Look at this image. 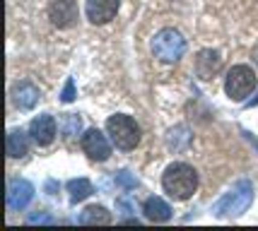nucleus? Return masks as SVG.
Segmentation results:
<instances>
[{
  "mask_svg": "<svg viewBox=\"0 0 258 231\" xmlns=\"http://www.w3.org/2000/svg\"><path fill=\"white\" fill-rule=\"evenodd\" d=\"M75 82H73V77H68V82H66V87H63V94H60V101L63 104H73L75 101Z\"/></svg>",
  "mask_w": 258,
  "mask_h": 231,
  "instance_id": "aec40b11",
  "label": "nucleus"
},
{
  "mask_svg": "<svg viewBox=\"0 0 258 231\" xmlns=\"http://www.w3.org/2000/svg\"><path fill=\"white\" fill-rule=\"evenodd\" d=\"M253 58H256V63H258V48H256V51H253Z\"/></svg>",
  "mask_w": 258,
  "mask_h": 231,
  "instance_id": "5701e85b",
  "label": "nucleus"
},
{
  "mask_svg": "<svg viewBox=\"0 0 258 231\" xmlns=\"http://www.w3.org/2000/svg\"><path fill=\"white\" fill-rule=\"evenodd\" d=\"M220 67H222V58H220L217 51H210V48H208V51H201L198 58H196V72H198V77H203V80H210L213 75H217Z\"/></svg>",
  "mask_w": 258,
  "mask_h": 231,
  "instance_id": "f8f14e48",
  "label": "nucleus"
},
{
  "mask_svg": "<svg viewBox=\"0 0 258 231\" xmlns=\"http://www.w3.org/2000/svg\"><path fill=\"white\" fill-rule=\"evenodd\" d=\"M251 200H253V186H251V181H236L234 186L213 205V214L220 217V219L239 217V214H244L248 209Z\"/></svg>",
  "mask_w": 258,
  "mask_h": 231,
  "instance_id": "f03ea898",
  "label": "nucleus"
},
{
  "mask_svg": "<svg viewBox=\"0 0 258 231\" xmlns=\"http://www.w3.org/2000/svg\"><path fill=\"white\" fill-rule=\"evenodd\" d=\"M256 87H258L256 72H253L248 65H234L229 72H227L225 92H227V97H229V99L244 101Z\"/></svg>",
  "mask_w": 258,
  "mask_h": 231,
  "instance_id": "39448f33",
  "label": "nucleus"
},
{
  "mask_svg": "<svg viewBox=\"0 0 258 231\" xmlns=\"http://www.w3.org/2000/svg\"><path fill=\"white\" fill-rule=\"evenodd\" d=\"M118 0H87L85 12H87V20L92 24H106L109 20L116 17L118 12Z\"/></svg>",
  "mask_w": 258,
  "mask_h": 231,
  "instance_id": "9d476101",
  "label": "nucleus"
},
{
  "mask_svg": "<svg viewBox=\"0 0 258 231\" xmlns=\"http://www.w3.org/2000/svg\"><path fill=\"white\" fill-rule=\"evenodd\" d=\"M162 188L167 190L174 200H188L198 188V174L188 164H169L164 176H162Z\"/></svg>",
  "mask_w": 258,
  "mask_h": 231,
  "instance_id": "f257e3e1",
  "label": "nucleus"
},
{
  "mask_svg": "<svg viewBox=\"0 0 258 231\" xmlns=\"http://www.w3.org/2000/svg\"><path fill=\"white\" fill-rule=\"evenodd\" d=\"M80 224L94 226V224H111V212L101 205H90L87 209L80 212Z\"/></svg>",
  "mask_w": 258,
  "mask_h": 231,
  "instance_id": "2eb2a0df",
  "label": "nucleus"
},
{
  "mask_svg": "<svg viewBox=\"0 0 258 231\" xmlns=\"http://www.w3.org/2000/svg\"><path fill=\"white\" fill-rule=\"evenodd\" d=\"M5 149H8V157L10 159H22L24 154L29 152V140H27V135L22 130H10L8 132V144H5Z\"/></svg>",
  "mask_w": 258,
  "mask_h": 231,
  "instance_id": "4468645a",
  "label": "nucleus"
},
{
  "mask_svg": "<svg viewBox=\"0 0 258 231\" xmlns=\"http://www.w3.org/2000/svg\"><path fill=\"white\" fill-rule=\"evenodd\" d=\"M39 99H41V92L32 82H17L12 87V104L20 111H32L39 104Z\"/></svg>",
  "mask_w": 258,
  "mask_h": 231,
  "instance_id": "9b49d317",
  "label": "nucleus"
},
{
  "mask_svg": "<svg viewBox=\"0 0 258 231\" xmlns=\"http://www.w3.org/2000/svg\"><path fill=\"white\" fill-rule=\"evenodd\" d=\"M5 200H8L10 209H24L34 200V186L29 181H24V178H12L8 183Z\"/></svg>",
  "mask_w": 258,
  "mask_h": 231,
  "instance_id": "6e6552de",
  "label": "nucleus"
},
{
  "mask_svg": "<svg viewBox=\"0 0 258 231\" xmlns=\"http://www.w3.org/2000/svg\"><path fill=\"white\" fill-rule=\"evenodd\" d=\"M143 212L150 221H169L171 219V207L162 198H147L143 202Z\"/></svg>",
  "mask_w": 258,
  "mask_h": 231,
  "instance_id": "ddd939ff",
  "label": "nucleus"
},
{
  "mask_svg": "<svg viewBox=\"0 0 258 231\" xmlns=\"http://www.w3.org/2000/svg\"><path fill=\"white\" fill-rule=\"evenodd\" d=\"M78 3L75 0H53L48 5V20L56 24L58 29H68L78 20Z\"/></svg>",
  "mask_w": 258,
  "mask_h": 231,
  "instance_id": "0eeeda50",
  "label": "nucleus"
},
{
  "mask_svg": "<svg viewBox=\"0 0 258 231\" xmlns=\"http://www.w3.org/2000/svg\"><path fill=\"white\" fill-rule=\"evenodd\" d=\"M116 186H121L123 190H133V188H138V178L131 176L128 171H118L116 174Z\"/></svg>",
  "mask_w": 258,
  "mask_h": 231,
  "instance_id": "6ab92c4d",
  "label": "nucleus"
},
{
  "mask_svg": "<svg viewBox=\"0 0 258 231\" xmlns=\"http://www.w3.org/2000/svg\"><path fill=\"white\" fill-rule=\"evenodd\" d=\"M60 130L66 137H75L80 130H82V118H80L78 113H66L63 118H60Z\"/></svg>",
  "mask_w": 258,
  "mask_h": 231,
  "instance_id": "a211bd4d",
  "label": "nucleus"
},
{
  "mask_svg": "<svg viewBox=\"0 0 258 231\" xmlns=\"http://www.w3.org/2000/svg\"><path fill=\"white\" fill-rule=\"evenodd\" d=\"M80 144H82L85 154L90 159H94V162H106L111 157V142L106 140V135L99 128H90V130L82 135Z\"/></svg>",
  "mask_w": 258,
  "mask_h": 231,
  "instance_id": "423d86ee",
  "label": "nucleus"
},
{
  "mask_svg": "<svg viewBox=\"0 0 258 231\" xmlns=\"http://www.w3.org/2000/svg\"><path fill=\"white\" fill-rule=\"evenodd\" d=\"M29 224H56V219L51 217V214H44V212H39V214H29Z\"/></svg>",
  "mask_w": 258,
  "mask_h": 231,
  "instance_id": "412c9836",
  "label": "nucleus"
},
{
  "mask_svg": "<svg viewBox=\"0 0 258 231\" xmlns=\"http://www.w3.org/2000/svg\"><path fill=\"white\" fill-rule=\"evenodd\" d=\"M152 53L162 63H176L181 55L186 53V39L176 29L167 27V29L155 34V39H152Z\"/></svg>",
  "mask_w": 258,
  "mask_h": 231,
  "instance_id": "20e7f679",
  "label": "nucleus"
},
{
  "mask_svg": "<svg viewBox=\"0 0 258 231\" xmlns=\"http://www.w3.org/2000/svg\"><path fill=\"white\" fill-rule=\"evenodd\" d=\"M256 104H258V97L256 99H251V101H246V106H256Z\"/></svg>",
  "mask_w": 258,
  "mask_h": 231,
  "instance_id": "4be33fe9",
  "label": "nucleus"
},
{
  "mask_svg": "<svg viewBox=\"0 0 258 231\" xmlns=\"http://www.w3.org/2000/svg\"><path fill=\"white\" fill-rule=\"evenodd\" d=\"M68 193H70V202H82L94 193L90 178H73L68 181Z\"/></svg>",
  "mask_w": 258,
  "mask_h": 231,
  "instance_id": "f3484780",
  "label": "nucleus"
},
{
  "mask_svg": "<svg viewBox=\"0 0 258 231\" xmlns=\"http://www.w3.org/2000/svg\"><path fill=\"white\" fill-rule=\"evenodd\" d=\"M29 135H32V140L39 147H48V144L56 140V118L48 116V113L36 116L32 121V125H29Z\"/></svg>",
  "mask_w": 258,
  "mask_h": 231,
  "instance_id": "1a4fd4ad",
  "label": "nucleus"
},
{
  "mask_svg": "<svg viewBox=\"0 0 258 231\" xmlns=\"http://www.w3.org/2000/svg\"><path fill=\"white\" fill-rule=\"evenodd\" d=\"M106 130L111 135V142L116 144L118 149H123V152L135 149L138 142H140V128H138V123H135L131 116H125V113L111 116V118L106 121Z\"/></svg>",
  "mask_w": 258,
  "mask_h": 231,
  "instance_id": "7ed1b4c3",
  "label": "nucleus"
},
{
  "mask_svg": "<svg viewBox=\"0 0 258 231\" xmlns=\"http://www.w3.org/2000/svg\"><path fill=\"white\" fill-rule=\"evenodd\" d=\"M167 144H169V149H174V152H183V149L191 144V130H188L186 125L171 128L167 135Z\"/></svg>",
  "mask_w": 258,
  "mask_h": 231,
  "instance_id": "dca6fc26",
  "label": "nucleus"
}]
</instances>
